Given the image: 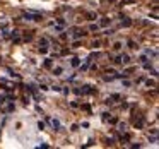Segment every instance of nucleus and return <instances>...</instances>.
<instances>
[{
	"instance_id": "f257e3e1",
	"label": "nucleus",
	"mask_w": 159,
	"mask_h": 149,
	"mask_svg": "<svg viewBox=\"0 0 159 149\" xmlns=\"http://www.w3.org/2000/svg\"><path fill=\"white\" fill-rule=\"evenodd\" d=\"M132 22H130V19H127V17H123L121 19V26H130Z\"/></svg>"
},
{
	"instance_id": "f03ea898",
	"label": "nucleus",
	"mask_w": 159,
	"mask_h": 149,
	"mask_svg": "<svg viewBox=\"0 0 159 149\" xmlns=\"http://www.w3.org/2000/svg\"><path fill=\"white\" fill-rule=\"evenodd\" d=\"M79 63H80L79 58H72V65H74V67H79Z\"/></svg>"
},
{
	"instance_id": "7ed1b4c3",
	"label": "nucleus",
	"mask_w": 159,
	"mask_h": 149,
	"mask_svg": "<svg viewBox=\"0 0 159 149\" xmlns=\"http://www.w3.org/2000/svg\"><path fill=\"white\" fill-rule=\"evenodd\" d=\"M53 127H55V128H58V127H60V123H58V120H53Z\"/></svg>"
}]
</instances>
